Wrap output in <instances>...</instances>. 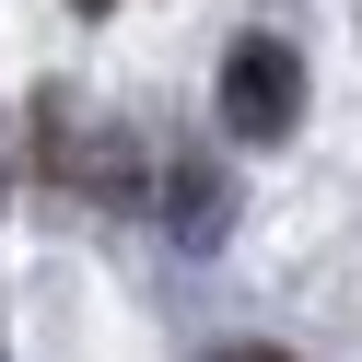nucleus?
<instances>
[{
    "instance_id": "4",
    "label": "nucleus",
    "mask_w": 362,
    "mask_h": 362,
    "mask_svg": "<svg viewBox=\"0 0 362 362\" xmlns=\"http://www.w3.org/2000/svg\"><path fill=\"white\" fill-rule=\"evenodd\" d=\"M82 12H117V0H82Z\"/></svg>"
},
{
    "instance_id": "1",
    "label": "nucleus",
    "mask_w": 362,
    "mask_h": 362,
    "mask_svg": "<svg viewBox=\"0 0 362 362\" xmlns=\"http://www.w3.org/2000/svg\"><path fill=\"white\" fill-rule=\"evenodd\" d=\"M304 129V47L292 35H234L222 47V141L269 152Z\"/></svg>"
},
{
    "instance_id": "2",
    "label": "nucleus",
    "mask_w": 362,
    "mask_h": 362,
    "mask_svg": "<svg viewBox=\"0 0 362 362\" xmlns=\"http://www.w3.org/2000/svg\"><path fill=\"white\" fill-rule=\"evenodd\" d=\"M152 211H164L175 245H222V222H234V175L211 164V152H152Z\"/></svg>"
},
{
    "instance_id": "3",
    "label": "nucleus",
    "mask_w": 362,
    "mask_h": 362,
    "mask_svg": "<svg viewBox=\"0 0 362 362\" xmlns=\"http://www.w3.org/2000/svg\"><path fill=\"white\" fill-rule=\"evenodd\" d=\"M211 362H292V351H269V339H222Z\"/></svg>"
}]
</instances>
